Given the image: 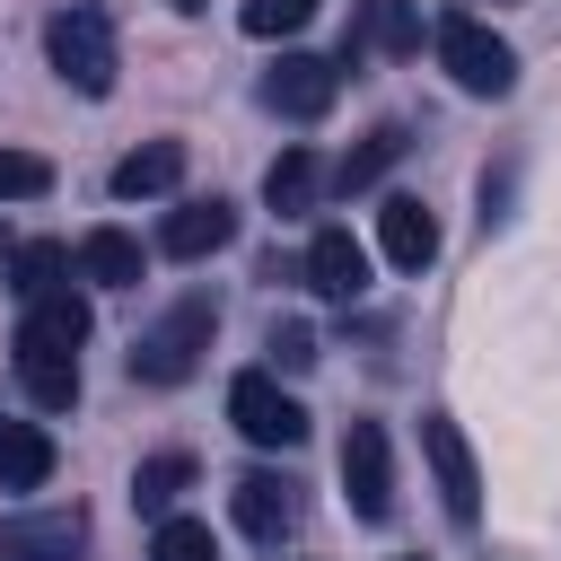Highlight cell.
I'll return each mask as SVG.
<instances>
[{
	"mask_svg": "<svg viewBox=\"0 0 561 561\" xmlns=\"http://www.w3.org/2000/svg\"><path fill=\"white\" fill-rule=\"evenodd\" d=\"M79 272H88L96 289H131V280H140V245H131L123 228H88V237H79Z\"/></svg>",
	"mask_w": 561,
	"mask_h": 561,
	"instance_id": "d6986e66",
	"label": "cell"
},
{
	"mask_svg": "<svg viewBox=\"0 0 561 561\" xmlns=\"http://www.w3.org/2000/svg\"><path fill=\"white\" fill-rule=\"evenodd\" d=\"M438 61H447V79L465 88V96H508L517 88V53L482 26V18H438Z\"/></svg>",
	"mask_w": 561,
	"mask_h": 561,
	"instance_id": "3957f363",
	"label": "cell"
},
{
	"mask_svg": "<svg viewBox=\"0 0 561 561\" xmlns=\"http://www.w3.org/2000/svg\"><path fill=\"white\" fill-rule=\"evenodd\" d=\"M149 561H219V543H210L202 517H167V526L149 535Z\"/></svg>",
	"mask_w": 561,
	"mask_h": 561,
	"instance_id": "cb8c5ba5",
	"label": "cell"
},
{
	"mask_svg": "<svg viewBox=\"0 0 561 561\" xmlns=\"http://www.w3.org/2000/svg\"><path fill=\"white\" fill-rule=\"evenodd\" d=\"M228 421H237L254 447H298V438H307L298 394H280V377H263V368H245V377L228 386Z\"/></svg>",
	"mask_w": 561,
	"mask_h": 561,
	"instance_id": "5b68a950",
	"label": "cell"
},
{
	"mask_svg": "<svg viewBox=\"0 0 561 561\" xmlns=\"http://www.w3.org/2000/svg\"><path fill=\"white\" fill-rule=\"evenodd\" d=\"M377 245H386L394 272H430V263H438V219H430V202L394 193V202L377 210Z\"/></svg>",
	"mask_w": 561,
	"mask_h": 561,
	"instance_id": "7c38bea8",
	"label": "cell"
},
{
	"mask_svg": "<svg viewBox=\"0 0 561 561\" xmlns=\"http://www.w3.org/2000/svg\"><path fill=\"white\" fill-rule=\"evenodd\" d=\"M403 149H412V131H403V123H377V131H368V140H359V149L333 167V193H368V184H377V175H386Z\"/></svg>",
	"mask_w": 561,
	"mask_h": 561,
	"instance_id": "ac0fdd59",
	"label": "cell"
},
{
	"mask_svg": "<svg viewBox=\"0 0 561 561\" xmlns=\"http://www.w3.org/2000/svg\"><path fill=\"white\" fill-rule=\"evenodd\" d=\"M359 53L412 61V53H421V9H412V0H359V18H351V35H342V61H359Z\"/></svg>",
	"mask_w": 561,
	"mask_h": 561,
	"instance_id": "9c48e42d",
	"label": "cell"
},
{
	"mask_svg": "<svg viewBox=\"0 0 561 561\" xmlns=\"http://www.w3.org/2000/svg\"><path fill=\"white\" fill-rule=\"evenodd\" d=\"M237 237V202H184V210H167V228H158V254H175V263H202V254H219Z\"/></svg>",
	"mask_w": 561,
	"mask_h": 561,
	"instance_id": "8fae6325",
	"label": "cell"
},
{
	"mask_svg": "<svg viewBox=\"0 0 561 561\" xmlns=\"http://www.w3.org/2000/svg\"><path fill=\"white\" fill-rule=\"evenodd\" d=\"M184 175V140H149L131 158H114V202H140V193H175Z\"/></svg>",
	"mask_w": 561,
	"mask_h": 561,
	"instance_id": "2e32d148",
	"label": "cell"
},
{
	"mask_svg": "<svg viewBox=\"0 0 561 561\" xmlns=\"http://www.w3.org/2000/svg\"><path fill=\"white\" fill-rule=\"evenodd\" d=\"M342 500H351V517H368V526L394 517V447H386L377 421H351V438H342Z\"/></svg>",
	"mask_w": 561,
	"mask_h": 561,
	"instance_id": "277c9868",
	"label": "cell"
},
{
	"mask_svg": "<svg viewBox=\"0 0 561 561\" xmlns=\"http://www.w3.org/2000/svg\"><path fill=\"white\" fill-rule=\"evenodd\" d=\"M228 508H237V526H245L254 543H280V535L298 526V482H289V473H237Z\"/></svg>",
	"mask_w": 561,
	"mask_h": 561,
	"instance_id": "30bf717a",
	"label": "cell"
},
{
	"mask_svg": "<svg viewBox=\"0 0 561 561\" xmlns=\"http://www.w3.org/2000/svg\"><path fill=\"white\" fill-rule=\"evenodd\" d=\"M403 561H421V552H403Z\"/></svg>",
	"mask_w": 561,
	"mask_h": 561,
	"instance_id": "83f0119b",
	"label": "cell"
},
{
	"mask_svg": "<svg viewBox=\"0 0 561 561\" xmlns=\"http://www.w3.org/2000/svg\"><path fill=\"white\" fill-rule=\"evenodd\" d=\"M333 96H342V61H324V53H280L263 70V105L289 114V123H316Z\"/></svg>",
	"mask_w": 561,
	"mask_h": 561,
	"instance_id": "52a82bcc",
	"label": "cell"
},
{
	"mask_svg": "<svg viewBox=\"0 0 561 561\" xmlns=\"http://www.w3.org/2000/svg\"><path fill=\"white\" fill-rule=\"evenodd\" d=\"M61 272H70V245H53V237H44V245H18V254H9V289H18L26 307H35V298H53V289H70Z\"/></svg>",
	"mask_w": 561,
	"mask_h": 561,
	"instance_id": "7402d4cb",
	"label": "cell"
},
{
	"mask_svg": "<svg viewBox=\"0 0 561 561\" xmlns=\"http://www.w3.org/2000/svg\"><path fill=\"white\" fill-rule=\"evenodd\" d=\"M79 552H88V517L79 508L0 517V561H79Z\"/></svg>",
	"mask_w": 561,
	"mask_h": 561,
	"instance_id": "ba28073f",
	"label": "cell"
},
{
	"mask_svg": "<svg viewBox=\"0 0 561 561\" xmlns=\"http://www.w3.org/2000/svg\"><path fill=\"white\" fill-rule=\"evenodd\" d=\"M53 482V438L35 421H0V491H44Z\"/></svg>",
	"mask_w": 561,
	"mask_h": 561,
	"instance_id": "9a60e30c",
	"label": "cell"
},
{
	"mask_svg": "<svg viewBox=\"0 0 561 561\" xmlns=\"http://www.w3.org/2000/svg\"><path fill=\"white\" fill-rule=\"evenodd\" d=\"M44 53H53V70H61L79 96H114V70H123V53H114V18H105L96 0H70V9H53V26H44Z\"/></svg>",
	"mask_w": 561,
	"mask_h": 561,
	"instance_id": "7a4b0ae2",
	"label": "cell"
},
{
	"mask_svg": "<svg viewBox=\"0 0 561 561\" xmlns=\"http://www.w3.org/2000/svg\"><path fill=\"white\" fill-rule=\"evenodd\" d=\"M18 386H26L35 412H70V403H79V359H61V351H18Z\"/></svg>",
	"mask_w": 561,
	"mask_h": 561,
	"instance_id": "e0dca14e",
	"label": "cell"
},
{
	"mask_svg": "<svg viewBox=\"0 0 561 561\" xmlns=\"http://www.w3.org/2000/svg\"><path fill=\"white\" fill-rule=\"evenodd\" d=\"M316 184H324V175H316V149H280V158L263 167V202H272L280 219H289V210H307V202H316Z\"/></svg>",
	"mask_w": 561,
	"mask_h": 561,
	"instance_id": "44dd1931",
	"label": "cell"
},
{
	"mask_svg": "<svg viewBox=\"0 0 561 561\" xmlns=\"http://www.w3.org/2000/svg\"><path fill=\"white\" fill-rule=\"evenodd\" d=\"M307 289L359 298V289H368V245H359L351 228H316V237H307Z\"/></svg>",
	"mask_w": 561,
	"mask_h": 561,
	"instance_id": "4fadbf2b",
	"label": "cell"
},
{
	"mask_svg": "<svg viewBox=\"0 0 561 561\" xmlns=\"http://www.w3.org/2000/svg\"><path fill=\"white\" fill-rule=\"evenodd\" d=\"M316 9H324V0H245V9H237V26L272 44V35H298V26L316 18Z\"/></svg>",
	"mask_w": 561,
	"mask_h": 561,
	"instance_id": "603a6c76",
	"label": "cell"
},
{
	"mask_svg": "<svg viewBox=\"0 0 561 561\" xmlns=\"http://www.w3.org/2000/svg\"><path fill=\"white\" fill-rule=\"evenodd\" d=\"M35 193H53V167L35 149H0V202H35Z\"/></svg>",
	"mask_w": 561,
	"mask_h": 561,
	"instance_id": "d4e9b609",
	"label": "cell"
},
{
	"mask_svg": "<svg viewBox=\"0 0 561 561\" xmlns=\"http://www.w3.org/2000/svg\"><path fill=\"white\" fill-rule=\"evenodd\" d=\"M421 456H430V482H438L447 517H456V526H473V517H482V473H473V447H465V430H456L447 412H430V421H421Z\"/></svg>",
	"mask_w": 561,
	"mask_h": 561,
	"instance_id": "8992f818",
	"label": "cell"
},
{
	"mask_svg": "<svg viewBox=\"0 0 561 561\" xmlns=\"http://www.w3.org/2000/svg\"><path fill=\"white\" fill-rule=\"evenodd\" d=\"M193 491V456H140V473H131V508L140 517H158L167 526V508Z\"/></svg>",
	"mask_w": 561,
	"mask_h": 561,
	"instance_id": "ffe728a7",
	"label": "cell"
},
{
	"mask_svg": "<svg viewBox=\"0 0 561 561\" xmlns=\"http://www.w3.org/2000/svg\"><path fill=\"white\" fill-rule=\"evenodd\" d=\"M210 333H219V298H210V289L175 298V307H167V316L131 342V377H140V386H184V377L202 368Z\"/></svg>",
	"mask_w": 561,
	"mask_h": 561,
	"instance_id": "6da1fadb",
	"label": "cell"
},
{
	"mask_svg": "<svg viewBox=\"0 0 561 561\" xmlns=\"http://www.w3.org/2000/svg\"><path fill=\"white\" fill-rule=\"evenodd\" d=\"M175 9H184V18H202V9H210V0H175Z\"/></svg>",
	"mask_w": 561,
	"mask_h": 561,
	"instance_id": "4316f807",
	"label": "cell"
},
{
	"mask_svg": "<svg viewBox=\"0 0 561 561\" xmlns=\"http://www.w3.org/2000/svg\"><path fill=\"white\" fill-rule=\"evenodd\" d=\"M272 368L307 377V368H316V333H307V324H272Z\"/></svg>",
	"mask_w": 561,
	"mask_h": 561,
	"instance_id": "484cf974",
	"label": "cell"
},
{
	"mask_svg": "<svg viewBox=\"0 0 561 561\" xmlns=\"http://www.w3.org/2000/svg\"><path fill=\"white\" fill-rule=\"evenodd\" d=\"M79 342H88V298H79V289L35 298L26 324H18V351H61V359H79Z\"/></svg>",
	"mask_w": 561,
	"mask_h": 561,
	"instance_id": "5bb4252c",
	"label": "cell"
}]
</instances>
